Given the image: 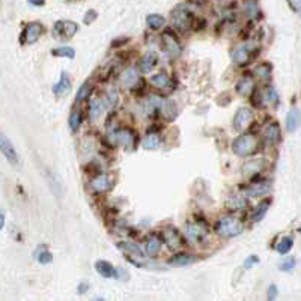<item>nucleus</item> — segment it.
<instances>
[{"label": "nucleus", "mask_w": 301, "mask_h": 301, "mask_svg": "<svg viewBox=\"0 0 301 301\" xmlns=\"http://www.w3.org/2000/svg\"><path fill=\"white\" fill-rule=\"evenodd\" d=\"M243 230H244V226H243L241 220L234 217V216L223 217L216 223V232H217V235L223 237V238L238 237L240 234H243Z\"/></svg>", "instance_id": "f257e3e1"}, {"label": "nucleus", "mask_w": 301, "mask_h": 301, "mask_svg": "<svg viewBox=\"0 0 301 301\" xmlns=\"http://www.w3.org/2000/svg\"><path fill=\"white\" fill-rule=\"evenodd\" d=\"M232 151L238 157H250L258 151V138L251 134H241L234 140Z\"/></svg>", "instance_id": "f03ea898"}, {"label": "nucleus", "mask_w": 301, "mask_h": 301, "mask_svg": "<svg viewBox=\"0 0 301 301\" xmlns=\"http://www.w3.org/2000/svg\"><path fill=\"white\" fill-rule=\"evenodd\" d=\"M196 15L192 11L187 9V6H178L173 12H172V21L173 25L181 30H189L193 28V21H194Z\"/></svg>", "instance_id": "7ed1b4c3"}, {"label": "nucleus", "mask_w": 301, "mask_h": 301, "mask_svg": "<svg viewBox=\"0 0 301 301\" xmlns=\"http://www.w3.org/2000/svg\"><path fill=\"white\" fill-rule=\"evenodd\" d=\"M77 32H79V25L71 20H59L56 21L53 28V35L57 39H63V41L74 38Z\"/></svg>", "instance_id": "20e7f679"}, {"label": "nucleus", "mask_w": 301, "mask_h": 301, "mask_svg": "<svg viewBox=\"0 0 301 301\" xmlns=\"http://www.w3.org/2000/svg\"><path fill=\"white\" fill-rule=\"evenodd\" d=\"M161 45H163V50L170 57H176V56L181 55V52H182L181 42H179L178 36L173 33L172 29H166V32L161 36Z\"/></svg>", "instance_id": "39448f33"}, {"label": "nucleus", "mask_w": 301, "mask_h": 301, "mask_svg": "<svg viewBox=\"0 0 301 301\" xmlns=\"http://www.w3.org/2000/svg\"><path fill=\"white\" fill-rule=\"evenodd\" d=\"M136 137L137 133L134 130L128 128V127H122V128H118L111 133V138H113V145H122V146H134L136 143Z\"/></svg>", "instance_id": "423d86ee"}, {"label": "nucleus", "mask_w": 301, "mask_h": 301, "mask_svg": "<svg viewBox=\"0 0 301 301\" xmlns=\"http://www.w3.org/2000/svg\"><path fill=\"white\" fill-rule=\"evenodd\" d=\"M258 55H259V49L250 47L248 44H243L234 50L232 59L238 65H246V63H250V60H253Z\"/></svg>", "instance_id": "0eeeda50"}, {"label": "nucleus", "mask_w": 301, "mask_h": 301, "mask_svg": "<svg viewBox=\"0 0 301 301\" xmlns=\"http://www.w3.org/2000/svg\"><path fill=\"white\" fill-rule=\"evenodd\" d=\"M206 232H208V230H206L205 224L196 223V221L187 223L186 227H184V235H186L187 240L192 241V243H202V241L205 240V237H206Z\"/></svg>", "instance_id": "6e6552de"}, {"label": "nucleus", "mask_w": 301, "mask_h": 301, "mask_svg": "<svg viewBox=\"0 0 301 301\" xmlns=\"http://www.w3.org/2000/svg\"><path fill=\"white\" fill-rule=\"evenodd\" d=\"M0 152L5 155V158L12 166H18L20 163V157L17 154V149L14 146V143L5 136L3 133H0Z\"/></svg>", "instance_id": "1a4fd4ad"}, {"label": "nucleus", "mask_w": 301, "mask_h": 301, "mask_svg": "<svg viewBox=\"0 0 301 301\" xmlns=\"http://www.w3.org/2000/svg\"><path fill=\"white\" fill-rule=\"evenodd\" d=\"M251 119H253V111L248 107H240L234 116V128L237 131H244L250 125Z\"/></svg>", "instance_id": "9d476101"}, {"label": "nucleus", "mask_w": 301, "mask_h": 301, "mask_svg": "<svg viewBox=\"0 0 301 301\" xmlns=\"http://www.w3.org/2000/svg\"><path fill=\"white\" fill-rule=\"evenodd\" d=\"M42 33H44V28H42L41 23H29L25 29V32H23V42L35 44Z\"/></svg>", "instance_id": "9b49d317"}, {"label": "nucleus", "mask_w": 301, "mask_h": 301, "mask_svg": "<svg viewBox=\"0 0 301 301\" xmlns=\"http://www.w3.org/2000/svg\"><path fill=\"white\" fill-rule=\"evenodd\" d=\"M71 86H73V83H71V79H70L68 73L63 71L60 74L59 82L53 86V94H55L56 97H59V98H63V97H66L71 92Z\"/></svg>", "instance_id": "f8f14e48"}, {"label": "nucleus", "mask_w": 301, "mask_h": 301, "mask_svg": "<svg viewBox=\"0 0 301 301\" xmlns=\"http://www.w3.org/2000/svg\"><path fill=\"white\" fill-rule=\"evenodd\" d=\"M158 63V55L155 52H148L146 55H143V57L138 62V68L143 74L151 73Z\"/></svg>", "instance_id": "ddd939ff"}, {"label": "nucleus", "mask_w": 301, "mask_h": 301, "mask_svg": "<svg viewBox=\"0 0 301 301\" xmlns=\"http://www.w3.org/2000/svg\"><path fill=\"white\" fill-rule=\"evenodd\" d=\"M271 192V184L268 181H259V182H253L246 189V194L253 196V197H261V196H267Z\"/></svg>", "instance_id": "4468645a"}, {"label": "nucleus", "mask_w": 301, "mask_h": 301, "mask_svg": "<svg viewBox=\"0 0 301 301\" xmlns=\"http://www.w3.org/2000/svg\"><path fill=\"white\" fill-rule=\"evenodd\" d=\"M280 138H282V131H280L279 122H275V121L270 122L267 125V128H265V140H267V143L268 145H275V143L280 142Z\"/></svg>", "instance_id": "2eb2a0df"}, {"label": "nucleus", "mask_w": 301, "mask_h": 301, "mask_svg": "<svg viewBox=\"0 0 301 301\" xmlns=\"http://www.w3.org/2000/svg\"><path fill=\"white\" fill-rule=\"evenodd\" d=\"M90 187L95 193H104L110 190L111 187V179L107 175H98L90 181Z\"/></svg>", "instance_id": "dca6fc26"}, {"label": "nucleus", "mask_w": 301, "mask_h": 301, "mask_svg": "<svg viewBox=\"0 0 301 301\" xmlns=\"http://www.w3.org/2000/svg\"><path fill=\"white\" fill-rule=\"evenodd\" d=\"M165 241L166 244L169 246V248H172V250L179 248L182 244V238H181L179 232L173 227H169L165 230Z\"/></svg>", "instance_id": "f3484780"}, {"label": "nucleus", "mask_w": 301, "mask_h": 301, "mask_svg": "<svg viewBox=\"0 0 301 301\" xmlns=\"http://www.w3.org/2000/svg\"><path fill=\"white\" fill-rule=\"evenodd\" d=\"M199 259L193 254H189V253H178L175 254L173 258L169 259V264L172 265H176V267H187V265H192L194 262H197Z\"/></svg>", "instance_id": "a211bd4d"}, {"label": "nucleus", "mask_w": 301, "mask_h": 301, "mask_svg": "<svg viewBox=\"0 0 301 301\" xmlns=\"http://www.w3.org/2000/svg\"><path fill=\"white\" fill-rule=\"evenodd\" d=\"M95 270L101 274L104 279H113V277H116L114 267L110 262H107V261H97L95 262Z\"/></svg>", "instance_id": "6ab92c4d"}, {"label": "nucleus", "mask_w": 301, "mask_h": 301, "mask_svg": "<svg viewBox=\"0 0 301 301\" xmlns=\"http://www.w3.org/2000/svg\"><path fill=\"white\" fill-rule=\"evenodd\" d=\"M253 87H254V82H253V79H251L250 76L243 77L240 82L237 83V92H238V95H241V97H248L250 92L253 90Z\"/></svg>", "instance_id": "aec40b11"}, {"label": "nucleus", "mask_w": 301, "mask_h": 301, "mask_svg": "<svg viewBox=\"0 0 301 301\" xmlns=\"http://www.w3.org/2000/svg\"><path fill=\"white\" fill-rule=\"evenodd\" d=\"M300 124V111L298 109H292L286 116V130L289 133H295Z\"/></svg>", "instance_id": "412c9836"}, {"label": "nucleus", "mask_w": 301, "mask_h": 301, "mask_svg": "<svg viewBox=\"0 0 301 301\" xmlns=\"http://www.w3.org/2000/svg\"><path fill=\"white\" fill-rule=\"evenodd\" d=\"M161 246H163V241L160 237H151L148 241H146V253L148 256H157L161 250Z\"/></svg>", "instance_id": "4be33fe9"}, {"label": "nucleus", "mask_w": 301, "mask_h": 301, "mask_svg": "<svg viewBox=\"0 0 301 301\" xmlns=\"http://www.w3.org/2000/svg\"><path fill=\"white\" fill-rule=\"evenodd\" d=\"M161 146V137L158 133H149L143 140L145 149H158Z\"/></svg>", "instance_id": "5701e85b"}, {"label": "nucleus", "mask_w": 301, "mask_h": 301, "mask_svg": "<svg viewBox=\"0 0 301 301\" xmlns=\"http://www.w3.org/2000/svg\"><path fill=\"white\" fill-rule=\"evenodd\" d=\"M94 84L90 82H84L80 86V89L77 90V95H76V101L77 103H82L84 100H87V98H90V95H92V92H94Z\"/></svg>", "instance_id": "b1692460"}, {"label": "nucleus", "mask_w": 301, "mask_h": 301, "mask_svg": "<svg viewBox=\"0 0 301 301\" xmlns=\"http://www.w3.org/2000/svg\"><path fill=\"white\" fill-rule=\"evenodd\" d=\"M270 203H271V200H262V202L254 208L253 216H251L253 221H261V220L265 217V214H267L268 210H270Z\"/></svg>", "instance_id": "393cba45"}, {"label": "nucleus", "mask_w": 301, "mask_h": 301, "mask_svg": "<svg viewBox=\"0 0 301 301\" xmlns=\"http://www.w3.org/2000/svg\"><path fill=\"white\" fill-rule=\"evenodd\" d=\"M151 84L158 87V89H165V87H170V77L166 73H158L155 76L151 77Z\"/></svg>", "instance_id": "a878e982"}, {"label": "nucleus", "mask_w": 301, "mask_h": 301, "mask_svg": "<svg viewBox=\"0 0 301 301\" xmlns=\"http://www.w3.org/2000/svg\"><path fill=\"white\" fill-rule=\"evenodd\" d=\"M101 110H103V103L100 100H92L89 104V119L90 122H97L101 116Z\"/></svg>", "instance_id": "bb28decb"}, {"label": "nucleus", "mask_w": 301, "mask_h": 301, "mask_svg": "<svg viewBox=\"0 0 301 301\" xmlns=\"http://www.w3.org/2000/svg\"><path fill=\"white\" fill-rule=\"evenodd\" d=\"M82 111L79 109H74L73 110V113H71V116H70V128H71V131H73V133H77L79 128H80V125H82Z\"/></svg>", "instance_id": "cd10ccee"}, {"label": "nucleus", "mask_w": 301, "mask_h": 301, "mask_svg": "<svg viewBox=\"0 0 301 301\" xmlns=\"http://www.w3.org/2000/svg\"><path fill=\"white\" fill-rule=\"evenodd\" d=\"M35 259L39 262V264H50L52 261H53V254L49 251V250H45V247L41 246L36 251H35Z\"/></svg>", "instance_id": "c85d7f7f"}, {"label": "nucleus", "mask_w": 301, "mask_h": 301, "mask_svg": "<svg viewBox=\"0 0 301 301\" xmlns=\"http://www.w3.org/2000/svg\"><path fill=\"white\" fill-rule=\"evenodd\" d=\"M146 23L151 29H161L165 26L166 18L160 14H149L146 17Z\"/></svg>", "instance_id": "c756f323"}, {"label": "nucleus", "mask_w": 301, "mask_h": 301, "mask_svg": "<svg viewBox=\"0 0 301 301\" xmlns=\"http://www.w3.org/2000/svg\"><path fill=\"white\" fill-rule=\"evenodd\" d=\"M262 167H264V161L261 158H254V160L247 161L243 167V172L244 173H258L259 170H262Z\"/></svg>", "instance_id": "7c9ffc66"}, {"label": "nucleus", "mask_w": 301, "mask_h": 301, "mask_svg": "<svg viewBox=\"0 0 301 301\" xmlns=\"http://www.w3.org/2000/svg\"><path fill=\"white\" fill-rule=\"evenodd\" d=\"M294 246V238L292 237H283L280 241H279V244H277V251L280 253V254H286L288 251H291V248Z\"/></svg>", "instance_id": "2f4dec72"}, {"label": "nucleus", "mask_w": 301, "mask_h": 301, "mask_svg": "<svg viewBox=\"0 0 301 301\" xmlns=\"http://www.w3.org/2000/svg\"><path fill=\"white\" fill-rule=\"evenodd\" d=\"M253 74L258 76V77H262V79L268 80V79L271 77V66H270L268 63H261V65L254 66Z\"/></svg>", "instance_id": "473e14b6"}, {"label": "nucleus", "mask_w": 301, "mask_h": 301, "mask_svg": "<svg viewBox=\"0 0 301 301\" xmlns=\"http://www.w3.org/2000/svg\"><path fill=\"white\" fill-rule=\"evenodd\" d=\"M52 55L56 56V57H68V59H74V57H76V52H74V49H71V47H59V49L52 50Z\"/></svg>", "instance_id": "72a5a7b5"}, {"label": "nucleus", "mask_w": 301, "mask_h": 301, "mask_svg": "<svg viewBox=\"0 0 301 301\" xmlns=\"http://www.w3.org/2000/svg\"><path fill=\"white\" fill-rule=\"evenodd\" d=\"M122 82L125 83L127 86H134L137 83V73L134 68H128L124 76H122Z\"/></svg>", "instance_id": "f704fd0d"}, {"label": "nucleus", "mask_w": 301, "mask_h": 301, "mask_svg": "<svg viewBox=\"0 0 301 301\" xmlns=\"http://www.w3.org/2000/svg\"><path fill=\"white\" fill-rule=\"evenodd\" d=\"M119 247L122 248V250H125V251H131V253H134L136 256L138 258H143L145 254H143V251H142V248L134 244V243H121Z\"/></svg>", "instance_id": "c9c22d12"}, {"label": "nucleus", "mask_w": 301, "mask_h": 301, "mask_svg": "<svg viewBox=\"0 0 301 301\" xmlns=\"http://www.w3.org/2000/svg\"><path fill=\"white\" fill-rule=\"evenodd\" d=\"M250 95H251V104L254 106V107H262V104H264V97L261 95V92L256 89V87H253V90L250 92Z\"/></svg>", "instance_id": "e433bc0d"}, {"label": "nucleus", "mask_w": 301, "mask_h": 301, "mask_svg": "<svg viewBox=\"0 0 301 301\" xmlns=\"http://www.w3.org/2000/svg\"><path fill=\"white\" fill-rule=\"evenodd\" d=\"M295 264H297V259H295V258H289V259H286L285 262H282V264L279 265V270L288 273V271H291V270L295 267Z\"/></svg>", "instance_id": "4c0bfd02"}, {"label": "nucleus", "mask_w": 301, "mask_h": 301, "mask_svg": "<svg viewBox=\"0 0 301 301\" xmlns=\"http://www.w3.org/2000/svg\"><path fill=\"white\" fill-rule=\"evenodd\" d=\"M97 17H98L97 11L90 9V11H87V12H86L84 18H83V23H84V25H92V23H94V21L97 20Z\"/></svg>", "instance_id": "58836bf2"}, {"label": "nucleus", "mask_w": 301, "mask_h": 301, "mask_svg": "<svg viewBox=\"0 0 301 301\" xmlns=\"http://www.w3.org/2000/svg\"><path fill=\"white\" fill-rule=\"evenodd\" d=\"M232 208H235V210H238V208H244V205H246V200L243 199V197H232V200H230V203H229Z\"/></svg>", "instance_id": "ea45409f"}, {"label": "nucleus", "mask_w": 301, "mask_h": 301, "mask_svg": "<svg viewBox=\"0 0 301 301\" xmlns=\"http://www.w3.org/2000/svg\"><path fill=\"white\" fill-rule=\"evenodd\" d=\"M267 98H268V101H271L274 106H277L279 104V95H277V92H275V89L274 87H270L268 89V95H267Z\"/></svg>", "instance_id": "a19ab883"}, {"label": "nucleus", "mask_w": 301, "mask_h": 301, "mask_svg": "<svg viewBox=\"0 0 301 301\" xmlns=\"http://www.w3.org/2000/svg\"><path fill=\"white\" fill-rule=\"evenodd\" d=\"M259 262V258L258 256H254V254H251V256H248L246 261H244V268L248 270V268H251L254 264H258Z\"/></svg>", "instance_id": "79ce46f5"}, {"label": "nucleus", "mask_w": 301, "mask_h": 301, "mask_svg": "<svg viewBox=\"0 0 301 301\" xmlns=\"http://www.w3.org/2000/svg\"><path fill=\"white\" fill-rule=\"evenodd\" d=\"M127 42H130V38H127V36H124V38H119V39H114V41L111 42V47H113V49H116V47H121V45H125Z\"/></svg>", "instance_id": "37998d69"}, {"label": "nucleus", "mask_w": 301, "mask_h": 301, "mask_svg": "<svg viewBox=\"0 0 301 301\" xmlns=\"http://www.w3.org/2000/svg\"><path fill=\"white\" fill-rule=\"evenodd\" d=\"M277 295H279L277 286L275 285H270V288H268V300H274Z\"/></svg>", "instance_id": "c03bdc74"}, {"label": "nucleus", "mask_w": 301, "mask_h": 301, "mask_svg": "<svg viewBox=\"0 0 301 301\" xmlns=\"http://www.w3.org/2000/svg\"><path fill=\"white\" fill-rule=\"evenodd\" d=\"M29 3L32 6H44L45 5V0H29Z\"/></svg>", "instance_id": "a18cd8bd"}, {"label": "nucleus", "mask_w": 301, "mask_h": 301, "mask_svg": "<svg viewBox=\"0 0 301 301\" xmlns=\"http://www.w3.org/2000/svg\"><path fill=\"white\" fill-rule=\"evenodd\" d=\"M87 288H89V286H87L86 283H82V285L79 286V294H83L84 291H87Z\"/></svg>", "instance_id": "49530a36"}, {"label": "nucleus", "mask_w": 301, "mask_h": 301, "mask_svg": "<svg viewBox=\"0 0 301 301\" xmlns=\"http://www.w3.org/2000/svg\"><path fill=\"white\" fill-rule=\"evenodd\" d=\"M3 226H5V214L0 213V230L3 229Z\"/></svg>", "instance_id": "de8ad7c7"}]
</instances>
